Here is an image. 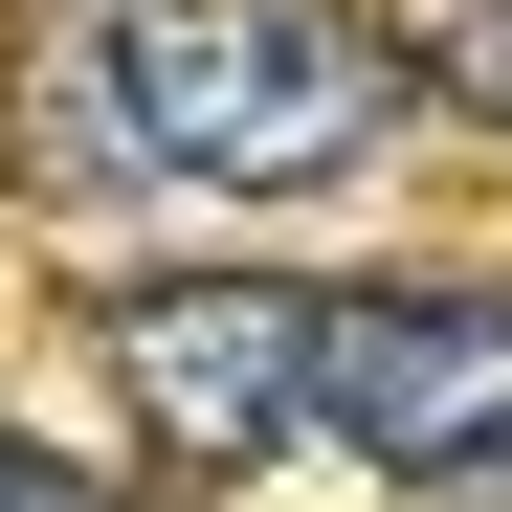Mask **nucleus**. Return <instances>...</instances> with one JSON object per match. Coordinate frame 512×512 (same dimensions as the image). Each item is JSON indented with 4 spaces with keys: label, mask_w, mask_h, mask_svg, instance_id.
I'll use <instances>...</instances> for the list:
<instances>
[{
    "label": "nucleus",
    "mask_w": 512,
    "mask_h": 512,
    "mask_svg": "<svg viewBox=\"0 0 512 512\" xmlns=\"http://www.w3.org/2000/svg\"><path fill=\"white\" fill-rule=\"evenodd\" d=\"M446 45H468V90L512 112V0H468V23H446Z\"/></svg>",
    "instance_id": "obj_5"
},
{
    "label": "nucleus",
    "mask_w": 512,
    "mask_h": 512,
    "mask_svg": "<svg viewBox=\"0 0 512 512\" xmlns=\"http://www.w3.org/2000/svg\"><path fill=\"white\" fill-rule=\"evenodd\" d=\"M0 512H112V490L67 468V446H0Z\"/></svg>",
    "instance_id": "obj_4"
},
{
    "label": "nucleus",
    "mask_w": 512,
    "mask_h": 512,
    "mask_svg": "<svg viewBox=\"0 0 512 512\" xmlns=\"http://www.w3.org/2000/svg\"><path fill=\"white\" fill-rule=\"evenodd\" d=\"M312 334H334V290L179 268V290H112V379H134V423H179L201 468H245V446L312 423Z\"/></svg>",
    "instance_id": "obj_3"
},
{
    "label": "nucleus",
    "mask_w": 512,
    "mask_h": 512,
    "mask_svg": "<svg viewBox=\"0 0 512 512\" xmlns=\"http://www.w3.org/2000/svg\"><path fill=\"white\" fill-rule=\"evenodd\" d=\"M401 112V45L357 0H156L112 45V134L156 179H334Z\"/></svg>",
    "instance_id": "obj_1"
},
{
    "label": "nucleus",
    "mask_w": 512,
    "mask_h": 512,
    "mask_svg": "<svg viewBox=\"0 0 512 512\" xmlns=\"http://www.w3.org/2000/svg\"><path fill=\"white\" fill-rule=\"evenodd\" d=\"M312 423L379 446L401 490H512V290H334Z\"/></svg>",
    "instance_id": "obj_2"
}]
</instances>
